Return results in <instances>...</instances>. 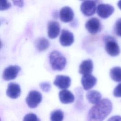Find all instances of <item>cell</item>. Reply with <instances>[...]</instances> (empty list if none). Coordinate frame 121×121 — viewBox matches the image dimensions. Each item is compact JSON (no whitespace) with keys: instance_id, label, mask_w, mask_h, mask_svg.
<instances>
[{"instance_id":"6da1fadb","label":"cell","mask_w":121,"mask_h":121,"mask_svg":"<svg viewBox=\"0 0 121 121\" xmlns=\"http://www.w3.org/2000/svg\"><path fill=\"white\" fill-rule=\"evenodd\" d=\"M112 108V103L110 100H101L90 109L87 117L88 121H103L110 113Z\"/></svg>"},{"instance_id":"7a4b0ae2","label":"cell","mask_w":121,"mask_h":121,"mask_svg":"<svg viewBox=\"0 0 121 121\" xmlns=\"http://www.w3.org/2000/svg\"><path fill=\"white\" fill-rule=\"evenodd\" d=\"M49 60L52 68L54 70H63L67 63L65 57L57 51L51 52L49 55Z\"/></svg>"},{"instance_id":"3957f363","label":"cell","mask_w":121,"mask_h":121,"mask_svg":"<svg viewBox=\"0 0 121 121\" xmlns=\"http://www.w3.org/2000/svg\"><path fill=\"white\" fill-rule=\"evenodd\" d=\"M105 49L107 53L112 57L118 56L120 52L118 43L112 37H107L105 38Z\"/></svg>"},{"instance_id":"277c9868","label":"cell","mask_w":121,"mask_h":121,"mask_svg":"<svg viewBox=\"0 0 121 121\" xmlns=\"http://www.w3.org/2000/svg\"><path fill=\"white\" fill-rule=\"evenodd\" d=\"M42 100L41 94L36 90H32L28 94L26 98V103L29 107L35 108L36 107Z\"/></svg>"},{"instance_id":"5b68a950","label":"cell","mask_w":121,"mask_h":121,"mask_svg":"<svg viewBox=\"0 0 121 121\" xmlns=\"http://www.w3.org/2000/svg\"><path fill=\"white\" fill-rule=\"evenodd\" d=\"M96 1L92 0H85L82 2L80 10L86 16L89 17L93 15L96 10Z\"/></svg>"},{"instance_id":"8992f818","label":"cell","mask_w":121,"mask_h":121,"mask_svg":"<svg viewBox=\"0 0 121 121\" xmlns=\"http://www.w3.org/2000/svg\"><path fill=\"white\" fill-rule=\"evenodd\" d=\"M114 11V7L108 4L101 3L97 5L96 12L97 15L102 18L109 17Z\"/></svg>"},{"instance_id":"52a82bcc","label":"cell","mask_w":121,"mask_h":121,"mask_svg":"<svg viewBox=\"0 0 121 121\" xmlns=\"http://www.w3.org/2000/svg\"><path fill=\"white\" fill-rule=\"evenodd\" d=\"M21 70V68L17 65L9 66L6 68L3 73V78L6 81L15 79Z\"/></svg>"},{"instance_id":"ba28073f","label":"cell","mask_w":121,"mask_h":121,"mask_svg":"<svg viewBox=\"0 0 121 121\" xmlns=\"http://www.w3.org/2000/svg\"><path fill=\"white\" fill-rule=\"evenodd\" d=\"M86 28L92 34H95L101 31L102 26L100 20L96 17L90 18L85 24Z\"/></svg>"},{"instance_id":"9c48e42d","label":"cell","mask_w":121,"mask_h":121,"mask_svg":"<svg viewBox=\"0 0 121 121\" xmlns=\"http://www.w3.org/2000/svg\"><path fill=\"white\" fill-rule=\"evenodd\" d=\"M53 84L60 89H66L70 86L71 79L69 76L59 75L56 77Z\"/></svg>"},{"instance_id":"30bf717a","label":"cell","mask_w":121,"mask_h":121,"mask_svg":"<svg viewBox=\"0 0 121 121\" xmlns=\"http://www.w3.org/2000/svg\"><path fill=\"white\" fill-rule=\"evenodd\" d=\"M59 40L60 43L63 46H69L74 42L73 34L67 30L63 29L61 31Z\"/></svg>"},{"instance_id":"8fae6325","label":"cell","mask_w":121,"mask_h":121,"mask_svg":"<svg viewBox=\"0 0 121 121\" xmlns=\"http://www.w3.org/2000/svg\"><path fill=\"white\" fill-rule=\"evenodd\" d=\"M59 17L60 19L63 22L71 21L74 17V14L71 8L68 6L63 7L60 11Z\"/></svg>"},{"instance_id":"7c38bea8","label":"cell","mask_w":121,"mask_h":121,"mask_svg":"<svg viewBox=\"0 0 121 121\" xmlns=\"http://www.w3.org/2000/svg\"><path fill=\"white\" fill-rule=\"evenodd\" d=\"M81 82L83 88L87 90L91 89L95 85L97 79L91 74L85 75L82 76Z\"/></svg>"},{"instance_id":"4fadbf2b","label":"cell","mask_w":121,"mask_h":121,"mask_svg":"<svg viewBox=\"0 0 121 121\" xmlns=\"http://www.w3.org/2000/svg\"><path fill=\"white\" fill-rule=\"evenodd\" d=\"M21 93L20 86L14 82L9 84L6 91V94L8 96L12 99H16L18 97Z\"/></svg>"},{"instance_id":"5bb4252c","label":"cell","mask_w":121,"mask_h":121,"mask_svg":"<svg viewBox=\"0 0 121 121\" xmlns=\"http://www.w3.org/2000/svg\"><path fill=\"white\" fill-rule=\"evenodd\" d=\"M48 36L51 39H54L58 36L60 32V26L58 22L50 21L47 25Z\"/></svg>"},{"instance_id":"9a60e30c","label":"cell","mask_w":121,"mask_h":121,"mask_svg":"<svg viewBox=\"0 0 121 121\" xmlns=\"http://www.w3.org/2000/svg\"><path fill=\"white\" fill-rule=\"evenodd\" d=\"M93 70V62L91 60H83L79 67V73L83 75L91 74Z\"/></svg>"},{"instance_id":"2e32d148","label":"cell","mask_w":121,"mask_h":121,"mask_svg":"<svg viewBox=\"0 0 121 121\" xmlns=\"http://www.w3.org/2000/svg\"><path fill=\"white\" fill-rule=\"evenodd\" d=\"M59 96L60 101L64 104L71 103L74 102L75 99L73 94L67 89L60 91L59 93Z\"/></svg>"},{"instance_id":"e0dca14e","label":"cell","mask_w":121,"mask_h":121,"mask_svg":"<svg viewBox=\"0 0 121 121\" xmlns=\"http://www.w3.org/2000/svg\"><path fill=\"white\" fill-rule=\"evenodd\" d=\"M86 97L89 103L96 104L101 100L102 95L101 93L98 91L90 90L87 92Z\"/></svg>"},{"instance_id":"ac0fdd59","label":"cell","mask_w":121,"mask_h":121,"mask_svg":"<svg viewBox=\"0 0 121 121\" xmlns=\"http://www.w3.org/2000/svg\"><path fill=\"white\" fill-rule=\"evenodd\" d=\"M35 46L39 51H43L46 50L49 46V42L48 40L44 38H39L35 42Z\"/></svg>"},{"instance_id":"d6986e66","label":"cell","mask_w":121,"mask_h":121,"mask_svg":"<svg viewBox=\"0 0 121 121\" xmlns=\"http://www.w3.org/2000/svg\"><path fill=\"white\" fill-rule=\"evenodd\" d=\"M110 76L112 80L115 82H121V68L114 67L110 69Z\"/></svg>"},{"instance_id":"ffe728a7","label":"cell","mask_w":121,"mask_h":121,"mask_svg":"<svg viewBox=\"0 0 121 121\" xmlns=\"http://www.w3.org/2000/svg\"><path fill=\"white\" fill-rule=\"evenodd\" d=\"M63 118V112L60 110H54L51 113L50 119L51 121H62Z\"/></svg>"},{"instance_id":"44dd1931","label":"cell","mask_w":121,"mask_h":121,"mask_svg":"<svg viewBox=\"0 0 121 121\" xmlns=\"http://www.w3.org/2000/svg\"><path fill=\"white\" fill-rule=\"evenodd\" d=\"M23 121H40V120L34 113H28L26 115L24 118Z\"/></svg>"},{"instance_id":"7402d4cb","label":"cell","mask_w":121,"mask_h":121,"mask_svg":"<svg viewBox=\"0 0 121 121\" xmlns=\"http://www.w3.org/2000/svg\"><path fill=\"white\" fill-rule=\"evenodd\" d=\"M114 29L116 34L118 36L121 37V17L116 21Z\"/></svg>"},{"instance_id":"603a6c76","label":"cell","mask_w":121,"mask_h":121,"mask_svg":"<svg viewBox=\"0 0 121 121\" xmlns=\"http://www.w3.org/2000/svg\"><path fill=\"white\" fill-rule=\"evenodd\" d=\"M40 88L43 91L45 92H49L51 88V85L48 82H43L40 84Z\"/></svg>"},{"instance_id":"cb8c5ba5","label":"cell","mask_w":121,"mask_h":121,"mask_svg":"<svg viewBox=\"0 0 121 121\" xmlns=\"http://www.w3.org/2000/svg\"><path fill=\"white\" fill-rule=\"evenodd\" d=\"M113 95L116 97H121V83L119 84L114 89L113 91Z\"/></svg>"},{"instance_id":"d4e9b609","label":"cell","mask_w":121,"mask_h":121,"mask_svg":"<svg viewBox=\"0 0 121 121\" xmlns=\"http://www.w3.org/2000/svg\"><path fill=\"white\" fill-rule=\"evenodd\" d=\"M11 6L10 3L7 0L0 1V10L7 9L10 8Z\"/></svg>"},{"instance_id":"484cf974","label":"cell","mask_w":121,"mask_h":121,"mask_svg":"<svg viewBox=\"0 0 121 121\" xmlns=\"http://www.w3.org/2000/svg\"><path fill=\"white\" fill-rule=\"evenodd\" d=\"M107 121H121V116L115 115L110 118Z\"/></svg>"},{"instance_id":"4316f807","label":"cell","mask_w":121,"mask_h":121,"mask_svg":"<svg viewBox=\"0 0 121 121\" xmlns=\"http://www.w3.org/2000/svg\"><path fill=\"white\" fill-rule=\"evenodd\" d=\"M14 5H16L18 7H22L24 5V1L21 0H17V1H13Z\"/></svg>"},{"instance_id":"83f0119b","label":"cell","mask_w":121,"mask_h":121,"mask_svg":"<svg viewBox=\"0 0 121 121\" xmlns=\"http://www.w3.org/2000/svg\"><path fill=\"white\" fill-rule=\"evenodd\" d=\"M117 6L121 10V0H120L117 3Z\"/></svg>"}]
</instances>
